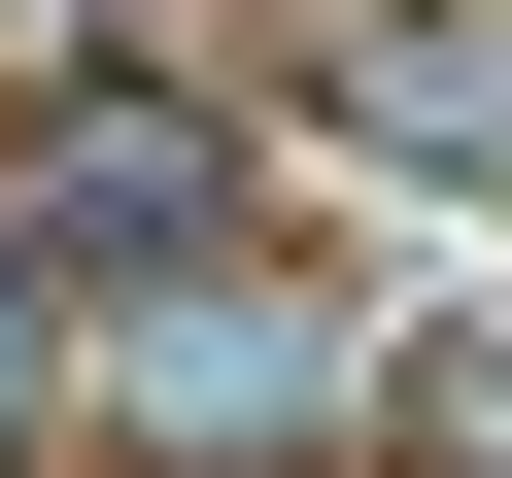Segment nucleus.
<instances>
[{
  "mask_svg": "<svg viewBox=\"0 0 512 478\" xmlns=\"http://www.w3.org/2000/svg\"><path fill=\"white\" fill-rule=\"evenodd\" d=\"M103 410L137 444H308L342 410V308L308 274H103Z\"/></svg>",
  "mask_w": 512,
  "mask_h": 478,
  "instance_id": "f257e3e1",
  "label": "nucleus"
},
{
  "mask_svg": "<svg viewBox=\"0 0 512 478\" xmlns=\"http://www.w3.org/2000/svg\"><path fill=\"white\" fill-rule=\"evenodd\" d=\"M0 205H35V239H69V274H137V239H205V205H239V137L103 69V103H35V171H0Z\"/></svg>",
  "mask_w": 512,
  "mask_h": 478,
  "instance_id": "f03ea898",
  "label": "nucleus"
},
{
  "mask_svg": "<svg viewBox=\"0 0 512 478\" xmlns=\"http://www.w3.org/2000/svg\"><path fill=\"white\" fill-rule=\"evenodd\" d=\"M444 478H512V342H478V376H444Z\"/></svg>",
  "mask_w": 512,
  "mask_h": 478,
  "instance_id": "7ed1b4c3",
  "label": "nucleus"
},
{
  "mask_svg": "<svg viewBox=\"0 0 512 478\" xmlns=\"http://www.w3.org/2000/svg\"><path fill=\"white\" fill-rule=\"evenodd\" d=\"M35 342H103V308H35V274H0V410H35Z\"/></svg>",
  "mask_w": 512,
  "mask_h": 478,
  "instance_id": "20e7f679",
  "label": "nucleus"
}]
</instances>
